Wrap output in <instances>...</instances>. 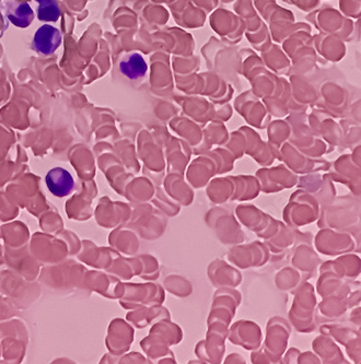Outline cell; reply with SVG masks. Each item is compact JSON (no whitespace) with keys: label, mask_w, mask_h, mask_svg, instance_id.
<instances>
[{"label":"cell","mask_w":361,"mask_h":364,"mask_svg":"<svg viewBox=\"0 0 361 364\" xmlns=\"http://www.w3.org/2000/svg\"><path fill=\"white\" fill-rule=\"evenodd\" d=\"M317 223L319 229L350 232L360 239V197L352 194L336 196L321 207Z\"/></svg>","instance_id":"6da1fadb"},{"label":"cell","mask_w":361,"mask_h":364,"mask_svg":"<svg viewBox=\"0 0 361 364\" xmlns=\"http://www.w3.org/2000/svg\"><path fill=\"white\" fill-rule=\"evenodd\" d=\"M291 336V325L281 316H273L266 325L264 343L256 350L251 353L253 364L281 363L283 353L288 349Z\"/></svg>","instance_id":"7a4b0ae2"},{"label":"cell","mask_w":361,"mask_h":364,"mask_svg":"<svg viewBox=\"0 0 361 364\" xmlns=\"http://www.w3.org/2000/svg\"><path fill=\"white\" fill-rule=\"evenodd\" d=\"M293 296L295 299L288 312L289 323L298 333H313L319 325L315 288L309 282H305Z\"/></svg>","instance_id":"3957f363"},{"label":"cell","mask_w":361,"mask_h":364,"mask_svg":"<svg viewBox=\"0 0 361 364\" xmlns=\"http://www.w3.org/2000/svg\"><path fill=\"white\" fill-rule=\"evenodd\" d=\"M183 341V331L179 325L175 324L171 318L160 319L155 324L148 338L149 346L147 349L150 359L158 363L175 364L174 353L171 347L179 345Z\"/></svg>","instance_id":"277c9868"},{"label":"cell","mask_w":361,"mask_h":364,"mask_svg":"<svg viewBox=\"0 0 361 364\" xmlns=\"http://www.w3.org/2000/svg\"><path fill=\"white\" fill-rule=\"evenodd\" d=\"M321 213V206L315 197L303 189L293 193L287 206L283 208V223L289 227L300 229L317 223Z\"/></svg>","instance_id":"5b68a950"},{"label":"cell","mask_w":361,"mask_h":364,"mask_svg":"<svg viewBox=\"0 0 361 364\" xmlns=\"http://www.w3.org/2000/svg\"><path fill=\"white\" fill-rule=\"evenodd\" d=\"M205 223L220 243L226 246L242 244L246 235L236 215L224 207L216 206L210 208L205 215Z\"/></svg>","instance_id":"8992f818"},{"label":"cell","mask_w":361,"mask_h":364,"mask_svg":"<svg viewBox=\"0 0 361 364\" xmlns=\"http://www.w3.org/2000/svg\"><path fill=\"white\" fill-rule=\"evenodd\" d=\"M315 251L321 255L336 257L342 254L360 252V239L350 232L333 229H320L313 237Z\"/></svg>","instance_id":"52a82bcc"},{"label":"cell","mask_w":361,"mask_h":364,"mask_svg":"<svg viewBox=\"0 0 361 364\" xmlns=\"http://www.w3.org/2000/svg\"><path fill=\"white\" fill-rule=\"evenodd\" d=\"M289 253V264L305 276V280L311 279L321 265V258L313 246V235L309 232L298 230L297 241Z\"/></svg>","instance_id":"ba28073f"},{"label":"cell","mask_w":361,"mask_h":364,"mask_svg":"<svg viewBox=\"0 0 361 364\" xmlns=\"http://www.w3.org/2000/svg\"><path fill=\"white\" fill-rule=\"evenodd\" d=\"M320 333L330 337L336 343L345 347L346 355L354 363L361 362V333L360 327L348 323L332 322L324 323L319 327Z\"/></svg>","instance_id":"9c48e42d"},{"label":"cell","mask_w":361,"mask_h":364,"mask_svg":"<svg viewBox=\"0 0 361 364\" xmlns=\"http://www.w3.org/2000/svg\"><path fill=\"white\" fill-rule=\"evenodd\" d=\"M242 303V294L236 288H219L213 296L207 325H221L229 328Z\"/></svg>","instance_id":"30bf717a"},{"label":"cell","mask_w":361,"mask_h":364,"mask_svg":"<svg viewBox=\"0 0 361 364\" xmlns=\"http://www.w3.org/2000/svg\"><path fill=\"white\" fill-rule=\"evenodd\" d=\"M227 259L231 265L240 270L260 268L271 260V252L264 242L236 244L231 246L228 252Z\"/></svg>","instance_id":"8fae6325"},{"label":"cell","mask_w":361,"mask_h":364,"mask_svg":"<svg viewBox=\"0 0 361 364\" xmlns=\"http://www.w3.org/2000/svg\"><path fill=\"white\" fill-rule=\"evenodd\" d=\"M229 328L220 325H208L206 338L195 347L197 359L206 364H220L226 353V341Z\"/></svg>","instance_id":"7c38bea8"},{"label":"cell","mask_w":361,"mask_h":364,"mask_svg":"<svg viewBox=\"0 0 361 364\" xmlns=\"http://www.w3.org/2000/svg\"><path fill=\"white\" fill-rule=\"evenodd\" d=\"M255 176L258 180L261 193L264 194H277L285 189L293 188L297 185L299 176L287 166H272V168H261L256 171Z\"/></svg>","instance_id":"4fadbf2b"},{"label":"cell","mask_w":361,"mask_h":364,"mask_svg":"<svg viewBox=\"0 0 361 364\" xmlns=\"http://www.w3.org/2000/svg\"><path fill=\"white\" fill-rule=\"evenodd\" d=\"M295 186L315 197L320 206L323 207L338 196L335 183L328 172H315L300 176Z\"/></svg>","instance_id":"5bb4252c"},{"label":"cell","mask_w":361,"mask_h":364,"mask_svg":"<svg viewBox=\"0 0 361 364\" xmlns=\"http://www.w3.org/2000/svg\"><path fill=\"white\" fill-rule=\"evenodd\" d=\"M328 174L334 183L345 185L350 191V194L360 197L361 173L360 166L352 160L350 156H340L330 166Z\"/></svg>","instance_id":"9a60e30c"},{"label":"cell","mask_w":361,"mask_h":364,"mask_svg":"<svg viewBox=\"0 0 361 364\" xmlns=\"http://www.w3.org/2000/svg\"><path fill=\"white\" fill-rule=\"evenodd\" d=\"M277 159L283 162L289 170L293 171L298 176H305L309 173L328 172L330 170V162L322 159L310 158L305 154L295 151L293 148L286 147Z\"/></svg>","instance_id":"2e32d148"},{"label":"cell","mask_w":361,"mask_h":364,"mask_svg":"<svg viewBox=\"0 0 361 364\" xmlns=\"http://www.w3.org/2000/svg\"><path fill=\"white\" fill-rule=\"evenodd\" d=\"M234 346L246 350H256L263 343V333L260 325L248 319H240L230 325L228 338Z\"/></svg>","instance_id":"e0dca14e"},{"label":"cell","mask_w":361,"mask_h":364,"mask_svg":"<svg viewBox=\"0 0 361 364\" xmlns=\"http://www.w3.org/2000/svg\"><path fill=\"white\" fill-rule=\"evenodd\" d=\"M218 171L219 166L213 154L199 156L187 166L184 174L185 180L194 189L205 188L210 181L218 176Z\"/></svg>","instance_id":"ac0fdd59"},{"label":"cell","mask_w":361,"mask_h":364,"mask_svg":"<svg viewBox=\"0 0 361 364\" xmlns=\"http://www.w3.org/2000/svg\"><path fill=\"white\" fill-rule=\"evenodd\" d=\"M207 276L210 284L216 289L219 288H238L242 284V274L236 266L227 263L226 260H213L207 268Z\"/></svg>","instance_id":"d6986e66"},{"label":"cell","mask_w":361,"mask_h":364,"mask_svg":"<svg viewBox=\"0 0 361 364\" xmlns=\"http://www.w3.org/2000/svg\"><path fill=\"white\" fill-rule=\"evenodd\" d=\"M319 279L315 286V292L320 298L330 296H350L352 291L360 288L358 280L344 279L334 272H319Z\"/></svg>","instance_id":"ffe728a7"},{"label":"cell","mask_w":361,"mask_h":364,"mask_svg":"<svg viewBox=\"0 0 361 364\" xmlns=\"http://www.w3.org/2000/svg\"><path fill=\"white\" fill-rule=\"evenodd\" d=\"M330 272L344 279L354 282L360 276L361 259L356 253L342 254L335 259L328 260L319 266V272Z\"/></svg>","instance_id":"44dd1931"},{"label":"cell","mask_w":361,"mask_h":364,"mask_svg":"<svg viewBox=\"0 0 361 364\" xmlns=\"http://www.w3.org/2000/svg\"><path fill=\"white\" fill-rule=\"evenodd\" d=\"M164 192L181 207H189L195 198L193 187L185 180L184 176L177 173H167L163 178Z\"/></svg>","instance_id":"7402d4cb"},{"label":"cell","mask_w":361,"mask_h":364,"mask_svg":"<svg viewBox=\"0 0 361 364\" xmlns=\"http://www.w3.org/2000/svg\"><path fill=\"white\" fill-rule=\"evenodd\" d=\"M234 215L241 225H244L248 231L254 232L256 235L268 225L272 219V215L264 213L252 203H240L236 207Z\"/></svg>","instance_id":"603a6c76"},{"label":"cell","mask_w":361,"mask_h":364,"mask_svg":"<svg viewBox=\"0 0 361 364\" xmlns=\"http://www.w3.org/2000/svg\"><path fill=\"white\" fill-rule=\"evenodd\" d=\"M312 351L319 357L321 363L324 364H348L340 346L330 337L320 333L312 341Z\"/></svg>","instance_id":"cb8c5ba5"},{"label":"cell","mask_w":361,"mask_h":364,"mask_svg":"<svg viewBox=\"0 0 361 364\" xmlns=\"http://www.w3.org/2000/svg\"><path fill=\"white\" fill-rule=\"evenodd\" d=\"M206 195L214 205H224L230 203L236 192V182L234 176H218L205 186Z\"/></svg>","instance_id":"d4e9b609"},{"label":"cell","mask_w":361,"mask_h":364,"mask_svg":"<svg viewBox=\"0 0 361 364\" xmlns=\"http://www.w3.org/2000/svg\"><path fill=\"white\" fill-rule=\"evenodd\" d=\"M298 230L299 229L289 227L283 221H281L276 233L271 239L264 241L271 252V257L286 255L291 251V247L297 241Z\"/></svg>","instance_id":"484cf974"},{"label":"cell","mask_w":361,"mask_h":364,"mask_svg":"<svg viewBox=\"0 0 361 364\" xmlns=\"http://www.w3.org/2000/svg\"><path fill=\"white\" fill-rule=\"evenodd\" d=\"M62 44V33L54 26L45 24L34 36L33 46L36 52L43 55H52Z\"/></svg>","instance_id":"4316f807"},{"label":"cell","mask_w":361,"mask_h":364,"mask_svg":"<svg viewBox=\"0 0 361 364\" xmlns=\"http://www.w3.org/2000/svg\"><path fill=\"white\" fill-rule=\"evenodd\" d=\"M48 191L56 197H65L75 188V181L68 171L63 168H54L48 171L45 178Z\"/></svg>","instance_id":"83f0119b"},{"label":"cell","mask_w":361,"mask_h":364,"mask_svg":"<svg viewBox=\"0 0 361 364\" xmlns=\"http://www.w3.org/2000/svg\"><path fill=\"white\" fill-rule=\"evenodd\" d=\"M348 296H330L322 298L318 302V316L323 317L326 321H336L344 316L350 310Z\"/></svg>","instance_id":"f1b7e54d"},{"label":"cell","mask_w":361,"mask_h":364,"mask_svg":"<svg viewBox=\"0 0 361 364\" xmlns=\"http://www.w3.org/2000/svg\"><path fill=\"white\" fill-rule=\"evenodd\" d=\"M305 282H307L305 276L291 265L279 269L274 277L276 288L281 292H288L291 294H295L297 289Z\"/></svg>","instance_id":"f546056e"},{"label":"cell","mask_w":361,"mask_h":364,"mask_svg":"<svg viewBox=\"0 0 361 364\" xmlns=\"http://www.w3.org/2000/svg\"><path fill=\"white\" fill-rule=\"evenodd\" d=\"M234 178L236 182V192L232 201L244 203V201L254 200L260 196L261 186L256 176H236Z\"/></svg>","instance_id":"4dcf8cb0"},{"label":"cell","mask_w":361,"mask_h":364,"mask_svg":"<svg viewBox=\"0 0 361 364\" xmlns=\"http://www.w3.org/2000/svg\"><path fill=\"white\" fill-rule=\"evenodd\" d=\"M6 16L18 28H28L34 19V12L28 3L7 0L5 3Z\"/></svg>","instance_id":"1f68e13d"},{"label":"cell","mask_w":361,"mask_h":364,"mask_svg":"<svg viewBox=\"0 0 361 364\" xmlns=\"http://www.w3.org/2000/svg\"><path fill=\"white\" fill-rule=\"evenodd\" d=\"M120 70L126 78L137 80L144 78L148 71L146 60L138 53L126 55L120 63Z\"/></svg>","instance_id":"d6a6232c"},{"label":"cell","mask_w":361,"mask_h":364,"mask_svg":"<svg viewBox=\"0 0 361 364\" xmlns=\"http://www.w3.org/2000/svg\"><path fill=\"white\" fill-rule=\"evenodd\" d=\"M191 160V152L181 148H169L165 156L167 173H177L184 176Z\"/></svg>","instance_id":"836d02e7"},{"label":"cell","mask_w":361,"mask_h":364,"mask_svg":"<svg viewBox=\"0 0 361 364\" xmlns=\"http://www.w3.org/2000/svg\"><path fill=\"white\" fill-rule=\"evenodd\" d=\"M165 290L170 292L172 296L179 299H185L193 294V286L187 277L181 274H172L165 277L164 282Z\"/></svg>","instance_id":"e575fe53"},{"label":"cell","mask_w":361,"mask_h":364,"mask_svg":"<svg viewBox=\"0 0 361 364\" xmlns=\"http://www.w3.org/2000/svg\"><path fill=\"white\" fill-rule=\"evenodd\" d=\"M152 198H154L155 206L167 217L174 218L181 213L182 207L168 196V194L164 192L162 185L156 186V192Z\"/></svg>","instance_id":"d590c367"},{"label":"cell","mask_w":361,"mask_h":364,"mask_svg":"<svg viewBox=\"0 0 361 364\" xmlns=\"http://www.w3.org/2000/svg\"><path fill=\"white\" fill-rule=\"evenodd\" d=\"M38 17L41 21L55 22L61 17V8L56 0H45L40 4Z\"/></svg>","instance_id":"8d00e7d4"},{"label":"cell","mask_w":361,"mask_h":364,"mask_svg":"<svg viewBox=\"0 0 361 364\" xmlns=\"http://www.w3.org/2000/svg\"><path fill=\"white\" fill-rule=\"evenodd\" d=\"M211 154L215 156L218 166H219L218 176H224V174H228L234 171V160H236L234 154H227V152L222 151L221 149L216 150Z\"/></svg>","instance_id":"74e56055"},{"label":"cell","mask_w":361,"mask_h":364,"mask_svg":"<svg viewBox=\"0 0 361 364\" xmlns=\"http://www.w3.org/2000/svg\"><path fill=\"white\" fill-rule=\"evenodd\" d=\"M281 220H277V219L272 217V219L269 221L268 225H267V227L265 228L261 233H258V237L262 239L263 241H266V240L271 239V237L276 233L279 225H281Z\"/></svg>","instance_id":"f35d334b"},{"label":"cell","mask_w":361,"mask_h":364,"mask_svg":"<svg viewBox=\"0 0 361 364\" xmlns=\"http://www.w3.org/2000/svg\"><path fill=\"white\" fill-rule=\"evenodd\" d=\"M298 364H320L319 357H318L313 351H305V353H300L299 357L297 360Z\"/></svg>","instance_id":"ab89813d"},{"label":"cell","mask_w":361,"mask_h":364,"mask_svg":"<svg viewBox=\"0 0 361 364\" xmlns=\"http://www.w3.org/2000/svg\"><path fill=\"white\" fill-rule=\"evenodd\" d=\"M300 353H301V351H300L299 349H297V348H291V349H287L286 353H283V358H281V363H297L298 357H299Z\"/></svg>","instance_id":"60d3db41"},{"label":"cell","mask_w":361,"mask_h":364,"mask_svg":"<svg viewBox=\"0 0 361 364\" xmlns=\"http://www.w3.org/2000/svg\"><path fill=\"white\" fill-rule=\"evenodd\" d=\"M348 303H350V309L356 308V306L360 305V288L352 291V294L348 296Z\"/></svg>","instance_id":"b9f144b4"},{"label":"cell","mask_w":361,"mask_h":364,"mask_svg":"<svg viewBox=\"0 0 361 364\" xmlns=\"http://www.w3.org/2000/svg\"><path fill=\"white\" fill-rule=\"evenodd\" d=\"M350 324L355 326L360 327V305L356 308L352 309V312L350 315Z\"/></svg>","instance_id":"7bdbcfd3"},{"label":"cell","mask_w":361,"mask_h":364,"mask_svg":"<svg viewBox=\"0 0 361 364\" xmlns=\"http://www.w3.org/2000/svg\"><path fill=\"white\" fill-rule=\"evenodd\" d=\"M224 364H246V361L244 360V358L242 355H239V353H231V355H228L224 361Z\"/></svg>","instance_id":"ee69618b"},{"label":"cell","mask_w":361,"mask_h":364,"mask_svg":"<svg viewBox=\"0 0 361 364\" xmlns=\"http://www.w3.org/2000/svg\"><path fill=\"white\" fill-rule=\"evenodd\" d=\"M36 1H38V4L43 3V1H45V0H36Z\"/></svg>","instance_id":"f6af8a7d"}]
</instances>
